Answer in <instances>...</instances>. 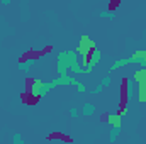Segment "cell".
<instances>
[{"label": "cell", "mask_w": 146, "mask_h": 144, "mask_svg": "<svg viewBox=\"0 0 146 144\" xmlns=\"http://www.w3.org/2000/svg\"><path fill=\"white\" fill-rule=\"evenodd\" d=\"M121 93H122V104L121 105H127V102L134 97L136 93V83L133 78H124L122 80V87H121Z\"/></svg>", "instance_id": "obj_1"}, {"label": "cell", "mask_w": 146, "mask_h": 144, "mask_svg": "<svg viewBox=\"0 0 146 144\" xmlns=\"http://www.w3.org/2000/svg\"><path fill=\"white\" fill-rule=\"evenodd\" d=\"M102 120L106 124H109L110 127H115V129H121L122 127V115L119 112H115V114H104L102 115Z\"/></svg>", "instance_id": "obj_2"}, {"label": "cell", "mask_w": 146, "mask_h": 144, "mask_svg": "<svg viewBox=\"0 0 146 144\" xmlns=\"http://www.w3.org/2000/svg\"><path fill=\"white\" fill-rule=\"evenodd\" d=\"M129 63H141L143 66L146 65V48L145 49H138V51H134L129 58Z\"/></svg>", "instance_id": "obj_3"}, {"label": "cell", "mask_w": 146, "mask_h": 144, "mask_svg": "<svg viewBox=\"0 0 146 144\" xmlns=\"http://www.w3.org/2000/svg\"><path fill=\"white\" fill-rule=\"evenodd\" d=\"M100 59V53H99V49H95L92 54H90V58H88V66H87V71L85 73H90L94 68H95V65H97V61Z\"/></svg>", "instance_id": "obj_4"}, {"label": "cell", "mask_w": 146, "mask_h": 144, "mask_svg": "<svg viewBox=\"0 0 146 144\" xmlns=\"http://www.w3.org/2000/svg\"><path fill=\"white\" fill-rule=\"evenodd\" d=\"M82 114H83L85 117H92V115L95 114V105H92V104H85L83 108H82Z\"/></svg>", "instance_id": "obj_5"}, {"label": "cell", "mask_w": 146, "mask_h": 144, "mask_svg": "<svg viewBox=\"0 0 146 144\" xmlns=\"http://www.w3.org/2000/svg\"><path fill=\"white\" fill-rule=\"evenodd\" d=\"M110 129H112V131H110L109 141H110V143H114V141L117 139V136H119V131H121V129H115V127H110Z\"/></svg>", "instance_id": "obj_6"}, {"label": "cell", "mask_w": 146, "mask_h": 144, "mask_svg": "<svg viewBox=\"0 0 146 144\" xmlns=\"http://www.w3.org/2000/svg\"><path fill=\"white\" fill-rule=\"evenodd\" d=\"M70 83H72V85H75V87H76V90H78V92H85V87H83V85H82L80 81H76L75 78H70Z\"/></svg>", "instance_id": "obj_7"}, {"label": "cell", "mask_w": 146, "mask_h": 144, "mask_svg": "<svg viewBox=\"0 0 146 144\" xmlns=\"http://www.w3.org/2000/svg\"><path fill=\"white\" fill-rule=\"evenodd\" d=\"M49 141H53V139H61V141H70V137H66V136H63V134H51L49 137H48Z\"/></svg>", "instance_id": "obj_8"}, {"label": "cell", "mask_w": 146, "mask_h": 144, "mask_svg": "<svg viewBox=\"0 0 146 144\" xmlns=\"http://www.w3.org/2000/svg\"><path fill=\"white\" fill-rule=\"evenodd\" d=\"M100 17L102 19H114L115 17V12L112 10V12H100Z\"/></svg>", "instance_id": "obj_9"}, {"label": "cell", "mask_w": 146, "mask_h": 144, "mask_svg": "<svg viewBox=\"0 0 146 144\" xmlns=\"http://www.w3.org/2000/svg\"><path fill=\"white\" fill-rule=\"evenodd\" d=\"M12 141H14V144H22V143H24V139H22V137H21L19 134H14Z\"/></svg>", "instance_id": "obj_10"}, {"label": "cell", "mask_w": 146, "mask_h": 144, "mask_svg": "<svg viewBox=\"0 0 146 144\" xmlns=\"http://www.w3.org/2000/svg\"><path fill=\"white\" fill-rule=\"evenodd\" d=\"M100 83H102V87H104V88H106V87H109V85H110V76H106Z\"/></svg>", "instance_id": "obj_11"}, {"label": "cell", "mask_w": 146, "mask_h": 144, "mask_svg": "<svg viewBox=\"0 0 146 144\" xmlns=\"http://www.w3.org/2000/svg\"><path fill=\"white\" fill-rule=\"evenodd\" d=\"M102 90H104V87H102V83H100V85H97V87L92 90V93H99V92H102Z\"/></svg>", "instance_id": "obj_12"}, {"label": "cell", "mask_w": 146, "mask_h": 144, "mask_svg": "<svg viewBox=\"0 0 146 144\" xmlns=\"http://www.w3.org/2000/svg\"><path fill=\"white\" fill-rule=\"evenodd\" d=\"M70 114H72V117H78V110H76V108H72Z\"/></svg>", "instance_id": "obj_13"}, {"label": "cell", "mask_w": 146, "mask_h": 144, "mask_svg": "<svg viewBox=\"0 0 146 144\" xmlns=\"http://www.w3.org/2000/svg\"><path fill=\"white\" fill-rule=\"evenodd\" d=\"M0 2H2L3 5H9V3H10V0H0Z\"/></svg>", "instance_id": "obj_14"}]
</instances>
